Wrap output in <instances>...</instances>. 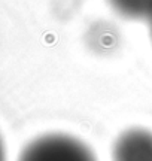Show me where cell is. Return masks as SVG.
Wrapping results in <instances>:
<instances>
[{"label": "cell", "instance_id": "1", "mask_svg": "<svg viewBox=\"0 0 152 161\" xmlns=\"http://www.w3.org/2000/svg\"><path fill=\"white\" fill-rule=\"evenodd\" d=\"M18 161H99L84 140L67 133H48L33 139Z\"/></svg>", "mask_w": 152, "mask_h": 161}, {"label": "cell", "instance_id": "2", "mask_svg": "<svg viewBox=\"0 0 152 161\" xmlns=\"http://www.w3.org/2000/svg\"><path fill=\"white\" fill-rule=\"evenodd\" d=\"M112 161H152V131L131 127L119 133L112 143Z\"/></svg>", "mask_w": 152, "mask_h": 161}, {"label": "cell", "instance_id": "3", "mask_svg": "<svg viewBox=\"0 0 152 161\" xmlns=\"http://www.w3.org/2000/svg\"><path fill=\"white\" fill-rule=\"evenodd\" d=\"M107 3L125 19H148L152 11V0H107Z\"/></svg>", "mask_w": 152, "mask_h": 161}, {"label": "cell", "instance_id": "4", "mask_svg": "<svg viewBox=\"0 0 152 161\" xmlns=\"http://www.w3.org/2000/svg\"><path fill=\"white\" fill-rule=\"evenodd\" d=\"M0 161H6V148L2 136H0Z\"/></svg>", "mask_w": 152, "mask_h": 161}, {"label": "cell", "instance_id": "5", "mask_svg": "<svg viewBox=\"0 0 152 161\" xmlns=\"http://www.w3.org/2000/svg\"><path fill=\"white\" fill-rule=\"evenodd\" d=\"M148 29H149V35H151V39H152V11L149 14V17H148Z\"/></svg>", "mask_w": 152, "mask_h": 161}]
</instances>
